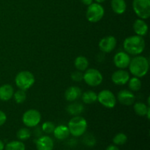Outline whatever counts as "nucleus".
Instances as JSON below:
<instances>
[{
	"mask_svg": "<svg viewBox=\"0 0 150 150\" xmlns=\"http://www.w3.org/2000/svg\"><path fill=\"white\" fill-rule=\"evenodd\" d=\"M145 41L143 37L133 35L126 38L123 42V48L126 53L133 56L140 55L145 49Z\"/></svg>",
	"mask_w": 150,
	"mask_h": 150,
	"instance_id": "f257e3e1",
	"label": "nucleus"
},
{
	"mask_svg": "<svg viewBox=\"0 0 150 150\" xmlns=\"http://www.w3.org/2000/svg\"><path fill=\"white\" fill-rule=\"evenodd\" d=\"M128 67L130 73L140 79L146 76L149 71V60L143 56H136L130 60Z\"/></svg>",
	"mask_w": 150,
	"mask_h": 150,
	"instance_id": "f03ea898",
	"label": "nucleus"
},
{
	"mask_svg": "<svg viewBox=\"0 0 150 150\" xmlns=\"http://www.w3.org/2000/svg\"><path fill=\"white\" fill-rule=\"evenodd\" d=\"M70 134L74 137H79L86 133L87 129V122L81 116H74L68 123Z\"/></svg>",
	"mask_w": 150,
	"mask_h": 150,
	"instance_id": "7ed1b4c3",
	"label": "nucleus"
},
{
	"mask_svg": "<svg viewBox=\"0 0 150 150\" xmlns=\"http://www.w3.org/2000/svg\"><path fill=\"white\" fill-rule=\"evenodd\" d=\"M35 79L34 75L27 70H23L18 73L15 78L16 85L22 90H27L34 85Z\"/></svg>",
	"mask_w": 150,
	"mask_h": 150,
	"instance_id": "20e7f679",
	"label": "nucleus"
},
{
	"mask_svg": "<svg viewBox=\"0 0 150 150\" xmlns=\"http://www.w3.org/2000/svg\"><path fill=\"white\" fill-rule=\"evenodd\" d=\"M105 10L99 3H92L86 10V19L91 23H97L103 18Z\"/></svg>",
	"mask_w": 150,
	"mask_h": 150,
	"instance_id": "39448f33",
	"label": "nucleus"
},
{
	"mask_svg": "<svg viewBox=\"0 0 150 150\" xmlns=\"http://www.w3.org/2000/svg\"><path fill=\"white\" fill-rule=\"evenodd\" d=\"M83 80L87 85L95 87L101 84L103 80V77L99 70L95 68H90L85 70Z\"/></svg>",
	"mask_w": 150,
	"mask_h": 150,
	"instance_id": "423d86ee",
	"label": "nucleus"
},
{
	"mask_svg": "<svg viewBox=\"0 0 150 150\" xmlns=\"http://www.w3.org/2000/svg\"><path fill=\"white\" fill-rule=\"evenodd\" d=\"M133 8L141 19L145 20L150 17V0H133Z\"/></svg>",
	"mask_w": 150,
	"mask_h": 150,
	"instance_id": "0eeeda50",
	"label": "nucleus"
},
{
	"mask_svg": "<svg viewBox=\"0 0 150 150\" xmlns=\"http://www.w3.org/2000/svg\"><path fill=\"white\" fill-rule=\"evenodd\" d=\"M41 121V114L38 110L29 109L25 111L22 117V122L27 127H35Z\"/></svg>",
	"mask_w": 150,
	"mask_h": 150,
	"instance_id": "6e6552de",
	"label": "nucleus"
},
{
	"mask_svg": "<svg viewBox=\"0 0 150 150\" xmlns=\"http://www.w3.org/2000/svg\"><path fill=\"white\" fill-rule=\"evenodd\" d=\"M98 100L100 103L107 108H114L117 103V98L111 91L104 89L98 95Z\"/></svg>",
	"mask_w": 150,
	"mask_h": 150,
	"instance_id": "1a4fd4ad",
	"label": "nucleus"
},
{
	"mask_svg": "<svg viewBox=\"0 0 150 150\" xmlns=\"http://www.w3.org/2000/svg\"><path fill=\"white\" fill-rule=\"evenodd\" d=\"M117 45V39L114 36H106L102 38L99 42V48L103 53H111Z\"/></svg>",
	"mask_w": 150,
	"mask_h": 150,
	"instance_id": "9d476101",
	"label": "nucleus"
},
{
	"mask_svg": "<svg viewBox=\"0 0 150 150\" xmlns=\"http://www.w3.org/2000/svg\"><path fill=\"white\" fill-rule=\"evenodd\" d=\"M130 55L125 51H120L114 55V63L119 69H125L129 66L130 62Z\"/></svg>",
	"mask_w": 150,
	"mask_h": 150,
	"instance_id": "9b49d317",
	"label": "nucleus"
},
{
	"mask_svg": "<svg viewBox=\"0 0 150 150\" xmlns=\"http://www.w3.org/2000/svg\"><path fill=\"white\" fill-rule=\"evenodd\" d=\"M129 79H130V74L124 69H120L114 72L111 76V81L113 83L119 86L126 84L128 82Z\"/></svg>",
	"mask_w": 150,
	"mask_h": 150,
	"instance_id": "f8f14e48",
	"label": "nucleus"
},
{
	"mask_svg": "<svg viewBox=\"0 0 150 150\" xmlns=\"http://www.w3.org/2000/svg\"><path fill=\"white\" fill-rule=\"evenodd\" d=\"M117 99L121 104L124 105H131L134 103L136 97L132 91L122 89L117 95Z\"/></svg>",
	"mask_w": 150,
	"mask_h": 150,
	"instance_id": "ddd939ff",
	"label": "nucleus"
},
{
	"mask_svg": "<svg viewBox=\"0 0 150 150\" xmlns=\"http://www.w3.org/2000/svg\"><path fill=\"white\" fill-rule=\"evenodd\" d=\"M54 146V141L48 136H40L36 141V148L38 150H53Z\"/></svg>",
	"mask_w": 150,
	"mask_h": 150,
	"instance_id": "4468645a",
	"label": "nucleus"
},
{
	"mask_svg": "<svg viewBox=\"0 0 150 150\" xmlns=\"http://www.w3.org/2000/svg\"><path fill=\"white\" fill-rule=\"evenodd\" d=\"M133 28L136 35H139L141 37L145 36L148 33V30H149L147 23L143 19L141 18L136 19L133 25Z\"/></svg>",
	"mask_w": 150,
	"mask_h": 150,
	"instance_id": "2eb2a0df",
	"label": "nucleus"
},
{
	"mask_svg": "<svg viewBox=\"0 0 150 150\" xmlns=\"http://www.w3.org/2000/svg\"><path fill=\"white\" fill-rule=\"evenodd\" d=\"M81 96V89L78 86H72L66 89L64 92V98L69 102H73Z\"/></svg>",
	"mask_w": 150,
	"mask_h": 150,
	"instance_id": "dca6fc26",
	"label": "nucleus"
},
{
	"mask_svg": "<svg viewBox=\"0 0 150 150\" xmlns=\"http://www.w3.org/2000/svg\"><path fill=\"white\" fill-rule=\"evenodd\" d=\"M14 89L10 84H3L0 86V100L8 101L13 97Z\"/></svg>",
	"mask_w": 150,
	"mask_h": 150,
	"instance_id": "f3484780",
	"label": "nucleus"
},
{
	"mask_svg": "<svg viewBox=\"0 0 150 150\" xmlns=\"http://www.w3.org/2000/svg\"><path fill=\"white\" fill-rule=\"evenodd\" d=\"M54 137L58 140H64L67 139L70 136V131H69L68 127L64 125H60L57 127H55L54 132Z\"/></svg>",
	"mask_w": 150,
	"mask_h": 150,
	"instance_id": "a211bd4d",
	"label": "nucleus"
},
{
	"mask_svg": "<svg viewBox=\"0 0 150 150\" xmlns=\"http://www.w3.org/2000/svg\"><path fill=\"white\" fill-rule=\"evenodd\" d=\"M134 111L137 115L140 117H144L147 116V118L149 119L150 117V109L149 107L147 106L144 103L142 102H137L133 105Z\"/></svg>",
	"mask_w": 150,
	"mask_h": 150,
	"instance_id": "6ab92c4d",
	"label": "nucleus"
},
{
	"mask_svg": "<svg viewBox=\"0 0 150 150\" xmlns=\"http://www.w3.org/2000/svg\"><path fill=\"white\" fill-rule=\"evenodd\" d=\"M111 4L113 11L116 14H123L127 9V4L125 0H111Z\"/></svg>",
	"mask_w": 150,
	"mask_h": 150,
	"instance_id": "aec40b11",
	"label": "nucleus"
},
{
	"mask_svg": "<svg viewBox=\"0 0 150 150\" xmlns=\"http://www.w3.org/2000/svg\"><path fill=\"white\" fill-rule=\"evenodd\" d=\"M74 65L79 71H85L89 67V61L83 56H79L75 59Z\"/></svg>",
	"mask_w": 150,
	"mask_h": 150,
	"instance_id": "412c9836",
	"label": "nucleus"
},
{
	"mask_svg": "<svg viewBox=\"0 0 150 150\" xmlns=\"http://www.w3.org/2000/svg\"><path fill=\"white\" fill-rule=\"evenodd\" d=\"M84 107L80 103H73L67 107V111L72 116H79L83 111Z\"/></svg>",
	"mask_w": 150,
	"mask_h": 150,
	"instance_id": "4be33fe9",
	"label": "nucleus"
},
{
	"mask_svg": "<svg viewBox=\"0 0 150 150\" xmlns=\"http://www.w3.org/2000/svg\"><path fill=\"white\" fill-rule=\"evenodd\" d=\"M81 99L85 104H92L98 100V95L94 91H86L82 95Z\"/></svg>",
	"mask_w": 150,
	"mask_h": 150,
	"instance_id": "5701e85b",
	"label": "nucleus"
},
{
	"mask_svg": "<svg viewBox=\"0 0 150 150\" xmlns=\"http://www.w3.org/2000/svg\"><path fill=\"white\" fill-rule=\"evenodd\" d=\"M5 150H25L26 146L21 141H13L4 146Z\"/></svg>",
	"mask_w": 150,
	"mask_h": 150,
	"instance_id": "b1692460",
	"label": "nucleus"
},
{
	"mask_svg": "<svg viewBox=\"0 0 150 150\" xmlns=\"http://www.w3.org/2000/svg\"><path fill=\"white\" fill-rule=\"evenodd\" d=\"M127 83H128L129 89L132 92H138L142 88V81H140L139 78L133 76V78L129 79Z\"/></svg>",
	"mask_w": 150,
	"mask_h": 150,
	"instance_id": "393cba45",
	"label": "nucleus"
},
{
	"mask_svg": "<svg viewBox=\"0 0 150 150\" xmlns=\"http://www.w3.org/2000/svg\"><path fill=\"white\" fill-rule=\"evenodd\" d=\"M17 138L19 141H26L31 137V131L29 129L26 127H23V128L19 129L18 131L17 132Z\"/></svg>",
	"mask_w": 150,
	"mask_h": 150,
	"instance_id": "a878e982",
	"label": "nucleus"
},
{
	"mask_svg": "<svg viewBox=\"0 0 150 150\" xmlns=\"http://www.w3.org/2000/svg\"><path fill=\"white\" fill-rule=\"evenodd\" d=\"M127 141V135L123 133H117L114 138H113V142L117 146H121L125 144Z\"/></svg>",
	"mask_w": 150,
	"mask_h": 150,
	"instance_id": "bb28decb",
	"label": "nucleus"
},
{
	"mask_svg": "<svg viewBox=\"0 0 150 150\" xmlns=\"http://www.w3.org/2000/svg\"><path fill=\"white\" fill-rule=\"evenodd\" d=\"M13 98H14L15 101L18 104L23 103L26 99V93L24 90L19 89V90L14 92V94H13Z\"/></svg>",
	"mask_w": 150,
	"mask_h": 150,
	"instance_id": "cd10ccee",
	"label": "nucleus"
},
{
	"mask_svg": "<svg viewBox=\"0 0 150 150\" xmlns=\"http://www.w3.org/2000/svg\"><path fill=\"white\" fill-rule=\"evenodd\" d=\"M55 127L56 126L54 123L51 122L47 121L42 124L41 129H42V132H44L46 134H51V133H53L54 129H55Z\"/></svg>",
	"mask_w": 150,
	"mask_h": 150,
	"instance_id": "c85d7f7f",
	"label": "nucleus"
},
{
	"mask_svg": "<svg viewBox=\"0 0 150 150\" xmlns=\"http://www.w3.org/2000/svg\"><path fill=\"white\" fill-rule=\"evenodd\" d=\"M83 142H84L85 144H86L87 146H92L95 144L96 143V141H95V137H94L92 135H86V136L83 139Z\"/></svg>",
	"mask_w": 150,
	"mask_h": 150,
	"instance_id": "c756f323",
	"label": "nucleus"
},
{
	"mask_svg": "<svg viewBox=\"0 0 150 150\" xmlns=\"http://www.w3.org/2000/svg\"><path fill=\"white\" fill-rule=\"evenodd\" d=\"M83 73H81V71H75L72 73L71 74V79L72 80L76 82H80L83 80Z\"/></svg>",
	"mask_w": 150,
	"mask_h": 150,
	"instance_id": "7c9ffc66",
	"label": "nucleus"
},
{
	"mask_svg": "<svg viewBox=\"0 0 150 150\" xmlns=\"http://www.w3.org/2000/svg\"><path fill=\"white\" fill-rule=\"evenodd\" d=\"M7 121V115L4 111L0 110V126L3 125Z\"/></svg>",
	"mask_w": 150,
	"mask_h": 150,
	"instance_id": "2f4dec72",
	"label": "nucleus"
},
{
	"mask_svg": "<svg viewBox=\"0 0 150 150\" xmlns=\"http://www.w3.org/2000/svg\"><path fill=\"white\" fill-rule=\"evenodd\" d=\"M105 150H120L117 145H109Z\"/></svg>",
	"mask_w": 150,
	"mask_h": 150,
	"instance_id": "473e14b6",
	"label": "nucleus"
},
{
	"mask_svg": "<svg viewBox=\"0 0 150 150\" xmlns=\"http://www.w3.org/2000/svg\"><path fill=\"white\" fill-rule=\"evenodd\" d=\"M81 2L83 3V4L89 6L92 4V1H93V0H81Z\"/></svg>",
	"mask_w": 150,
	"mask_h": 150,
	"instance_id": "72a5a7b5",
	"label": "nucleus"
},
{
	"mask_svg": "<svg viewBox=\"0 0 150 150\" xmlns=\"http://www.w3.org/2000/svg\"><path fill=\"white\" fill-rule=\"evenodd\" d=\"M4 146H5V145H4V142H3L0 139V150H4Z\"/></svg>",
	"mask_w": 150,
	"mask_h": 150,
	"instance_id": "f704fd0d",
	"label": "nucleus"
},
{
	"mask_svg": "<svg viewBox=\"0 0 150 150\" xmlns=\"http://www.w3.org/2000/svg\"><path fill=\"white\" fill-rule=\"evenodd\" d=\"M105 1V0H95V1H96L97 3H99V4L104 2Z\"/></svg>",
	"mask_w": 150,
	"mask_h": 150,
	"instance_id": "c9c22d12",
	"label": "nucleus"
}]
</instances>
